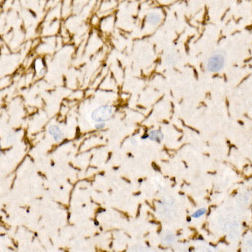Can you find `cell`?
Listing matches in <instances>:
<instances>
[{
  "instance_id": "6da1fadb",
  "label": "cell",
  "mask_w": 252,
  "mask_h": 252,
  "mask_svg": "<svg viewBox=\"0 0 252 252\" xmlns=\"http://www.w3.org/2000/svg\"><path fill=\"white\" fill-rule=\"evenodd\" d=\"M225 64V53L222 50H217L211 54L206 63V69L209 72L220 71Z\"/></svg>"
},
{
  "instance_id": "7a4b0ae2",
  "label": "cell",
  "mask_w": 252,
  "mask_h": 252,
  "mask_svg": "<svg viewBox=\"0 0 252 252\" xmlns=\"http://www.w3.org/2000/svg\"><path fill=\"white\" fill-rule=\"evenodd\" d=\"M113 110L108 106H101L92 111L91 118L97 122H104L112 117Z\"/></svg>"
},
{
  "instance_id": "3957f363",
  "label": "cell",
  "mask_w": 252,
  "mask_h": 252,
  "mask_svg": "<svg viewBox=\"0 0 252 252\" xmlns=\"http://www.w3.org/2000/svg\"><path fill=\"white\" fill-rule=\"evenodd\" d=\"M48 132L50 134V136L52 137L53 139H55L56 142H59L60 140H62L64 138V134H63L62 131L60 130L57 126L55 125H51L49 127L48 129Z\"/></svg>"
},
{
  "instance_id": "277c9868",
  "label": "cell",
  "mask_w": 252,
  "mask_h": 252,
  "mask_svg": "<svg viewBox=\"0 0 252 252\" xmlns=\"http://www.w3.org/2000/svg\"><path fill=\"white\" fill-rule=\"evenodd\" d=\"M146 21L147 23L151 26H157L158 24L161 22V16L160 13L151 12V13H148V15L146 16Z\"/></svg>"
},
{
  "instance_id": "5b68a950",
  "label": "cell",
  "mask_w": 252,
  "mask_h": 252,
  "mask_svg": "<svg viewBox=\"0 0 252 252\" xmlns=\"http://www.w3.org/2000/svg\"><path fill=\"white\" fill-rule=\"evenodd\" d=\"M149 138L152 140H155V141L157 142H160V140L163 139V134L160 130H152V131L150 132L149 134Z\"/></svg>"
},
{
  "instance_id": "8992f818",
  "label": "cell",
  "mask_w": 252,
  "mask_h": 252,
  "mask_svg": "<svg viewBox=\"0 0 252 252\" xmlns=\"http://www.w3.org/2000/svg\"><path fill=\"white\" fill-rule=\"evenodd\" d=\"M176 57L175 54H168L165 57V63L166 65L168 66H171V65H174L176 63Z\"/></svg>"
},
{
  "instance_id": "52a82bcc",
  "label": "cell",
  "mask_w": 252,
  "mask_h": 252,
  "mask_svg": "<svg viewBox=\"0 0 252 252\" xmlns=\"http://www.w3.org/2000/svg\"><path fill=\"white\" fill-rule=\"evenodd\" d=\"M206 212H207V210L205 209V208H201V209H198L197 211H196V212L192 214V217H193V218H199V217H201L202 215L205 214Z\"/></svg>"
},
{
  "instance_id": "ba28073f",
  "label": "cell",
  "mask_w": 252,
  "mask_h": 252,
  "mask_svg": "<svg viewBox=\"0 0 252 252\" xmlns=\"http://www.w3.org/2000/svg\"><path fill=\"white\" fill-rule=\"evenodd\" d=\"M15 139H16L15 134H13V133H10V134H8V136H7V140H8V142H13V141H14Z\"/></svg>"
},
{
  "instance_id": "9c48e42d",
  "label": "cell",
  "mask_w": 252,
  "mask_h": 252,
  "mask_svg": "<svg viewBox=\"0 0 252 252\" xmlns=\"http://www.w3.org/2000/svg\"><path fill=\"white\" fill-rule=\"evenodd\" d=\"M104 126H105V123H103V122H99V123L96 124L95 127H96V129H102L104 128Z\"/></svg>"
},
{
  "instance_id": "30bf717a",
  "label": "cell",
  "mask_w": 252,
  "mask_h": 252,
  "mask_svg": "<svg viewBox=\"0 0 252 252\" xmlns=\"http://www.w3.org/2000/svg\"><path fill=\"white\" fill-rule=\"evenodd\" d=\"M2 155V151H1V144H0V156Z\"/></svg>"
}]
</instances>
